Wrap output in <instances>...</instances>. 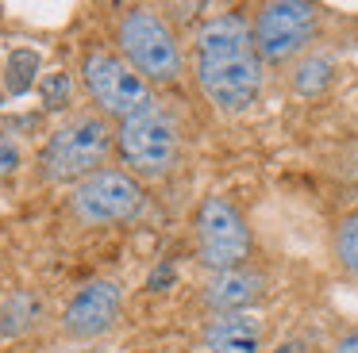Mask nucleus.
I'll list each match as a JSON object with an SVG mask.
<instances>
[{
  "mask_svg": "<svg viewBox=\"0 0 358 353\" xmlns=\"http://www.w3.org/2000/svg\"><path fill=\"white\" fill-rule=\"evenodd\" d=\"M70 73L66 69H58V73H47L43 77V84H39V92H43V104L50 107V112H58V107H66L70 104Z\"/></svg>",
  "mask_w": 358,
  "mask_h": 353,
  "instance_id": "16",
  "label": "nucleus"
},
{
  "mask_svg": "<svg viewBox=\"0 0 358 353\" xmlns=\"http://www.w3.org/2000/svg\"><path fill=\"white\" fill-rule=\"evenodd\" d=\"M120 46H124L127 61L139 69L143 81H173L181 73V54L178 43H173V31L150 8L127 12V20L120 23Z\"/></svg>",
  "mask_w": 358,
  "mask_h": 353,
  "instance_id": "3",
  "label": "nucleus"
},
{
  "mask_svg": "<svg viewBox=\"0 0 358 353\" xmlns=\"http://www.w3.org/2000/svg\"><path fill=\"white\" fill-rule=\"evenodd\" d=\"M258 342H262V322L247 311L216 315V319L204 326V345H208V353H258Z\"/></svg>",
  "mask_w": 358,
  "mask_h": 353,
  "instance_id": "10",
  "label": "nucleus"
},
{
  "mask_svg": "<svg viewBox=\"0 0 358 353\" xmlns=\"http://www.w3.org/2000/svg\"><path fill=\"white\" fill-rule=\"evenodd\" d=\"M196 81L220 112H243L262 92V58L255 27L235 12L212 15L196 31Z\"/></svg>",
  "mask_w": 358,
  "mask_h": 353,
  "instance_id": "1",
  "label": "nucleus"
},
{
  "mask_svg": "<svg viewBox=\"0 0 358 353\" xmlns=\"http://www.w3.org/2000/svg\"><path fill=\"white\" fill-rule=\"evenodd\" d=\"M112 146V130L101 115L85 112L73 115L70 123L55 130L43 146V169L50 181H85V176L101 173L96 165H104Z\"/></svg>",
  "mask_w": 358,
  "mask_h": 353,
  "instance_id": "2",
  "label": "nucleus"
},
{
  "mask_svg": "<svg viewBox=\"0 0 358 353\" xmlns=\"http://www.w3.org/2000/svg\"><path fill=\"white\" fill-rule=\"evenodd\" d=\"M262 296V276L250 273V269H227V273H216L204 292L208 307H216L220 315H235V311H247L255 299Z\"/></svg>",
  "mask_w": 358,
  "mask_h": 353,
  "instance_id": "11",
  "label": "nucleus"
},
{
  "mask_svg": "<svg viewBox=\"0 0 358 353\" xmlns=\"http://www.w3.org/2000/svg\"><path fill=\"white\" fill-rule=\"evenodd\" d=\"M116 146L124 153V161L131 165V173L139 176H162L178 158V127L170 123V115L162 107H147V112L131 115L120 123Z\"/></svg>",
  "mask_w": 358,
  "mask_h": 353,
  "instance_id": "4",
  "label": "nucleus"
},
{
  "mask_svg": "<svg viewBox=\"0 0 358 353\" xmlns=\"http://www.w3.org/2000/svg\"><path fill=\"white\" fill-rule=\"evenodd\" d=\"M35 73H39V54H35L31 46H20V50H12L8 61H4V89H8L12 96H24V92L31 89Z\"/></svg>",
  "mask_w": 358,
  "mask_h": 353,
  "instance_id": "13",
  "label": "nucleus"
},
{
  "mask_svg": "<svg viewBox=\"0 0 358 353\" xmlns=\"http://www.w3.org/2000/svg\"><path fill=\"white\" fill-rule=\"evenodd\" d=\"M73 207L85 223H120L143 207V184L124 169H101L73 192Z\"/></svg>",
  "mask_w": 358,
  "mask_h": 353,
  "instance_id": "8",
  "label": "nucleus"
},
{
  "mask_svg": "<svg viewBox=\"0 0 358 353\" xmlns=\"http://www.w3.org/2000/svg\"><path fill=\"white\" fill-rule=\"evenodd\" d=\"M335 353H358V330H350V334H343L339 342H335Z\"/></svg>",
  "mask_w": 358,
  "mask_h": 353,
  "instance_id": "18",
  "label": "nucleus"
},
{
  "mask_svg": "<svg viewBox=\"0 0 358 353\" xmlns=\"http://www.w3.org/2000/svg\"><path fill=\"white\" fill-rule=\"evenodd\" d=\"M196 246H201V261L216 273L239 269L243 257L250 253V230L235 204L224 196H208L196 211Z\"/></svg>",
  "mask_w": 358,
  "mask_h": 353,
  "instance_id": "6",
  "label": "nucleus"
},
{
  "mask_svg": "<svg viewBox=\"0 0 358 353\" xmlns=\"http://www.w3.org/2000/svg\"><path fill=\"white\" fill-rule=\"evenodd\" d=\"M316 31V8L304 0H273L255 20V50L266 61H285L304 50Z\"/></svg>",
  "mask_w": 358,
  "mask_h": 353,
  "instance_id": "7",
  "label": "nucleus"
},
{
  "mask_svg": "<svg viewBox=\"0 0 358 353\" xmlns=\"http://www.w3.org/2000/svg\"><path fill=\"white\" fill-rule=\"evenodd\" d=\"M12 165H16V146H12V142H0V176H8Z\"/></svg>",
  "mask_w": 358,
  "mask_h": 353,
  "instance_id": "17",
  "label": "nucleus"
},
{
  "mask_svg": "<svg viewBox=\"0 0 358 353\" xmlns=\"http://www.w3.org/2000/svg\"><path fill=\"white\" fill-rule=\"evenodd\" d=\"M120 303H124V296H120V288L112 280L85 284V288L70 299V307H66V315H62L66 334H73V338L104 334V330L120 319Z\"/></svg>",
  "mask_w": 358,
  "mask_h": 353,
  "instance_id": "9",
  "label": "nucleus"
},
{
  "mask_svg": "<svg viewBox=\"0 0 358 353\" xmlns=\"http://www.w3.org/2000/svg\"><path fill=\"white\" fill-rule=\"evenodd\" d=\"M173 280V269L170 265H158V273H150V288H166Z\"/></svg>",
  "mask_w": 358,
  "mask_h": 353,
  "instance_id": "19",
  "label": "nucleus"
},
{
  "mask_svg": "<svg viewBox=\"0 0 358 353\" xmlns=\"http://www.w3.org/2000/svg\"><path fill=\"white\" fill-rule=\"evenodd\" d=\"M35 315H39V303L31 296H24V292L4 299V307H0V334H24L35 322Z\"/></svg>",
  "mask_w": 358,
  "mask_h": 353,
  "instance_id": "14",
  "label": "nucleus"
},
{
  "mask_svg": "<svg viewBox=\"0 0 358 353\" xmlns=\"http://www.w3.org/2000/svg\"><path fill=\"white\" fill-rule=\"evenodd\" d=\"M81 73H85V89L93 92V100L108 115H116L120 123L139 115V112H147V107H155L150 84L143 81L124 58H116V54L93 50L85 58V66H81Z\"/></svg>",
  "mask_w": 358,
  "mask_h": 353,
  "instance_id": "5",
  "label": "nucleus"
},
{
  "mask_svg": "<svg viewBox=\"0 0 358 353\" xmlns=\"http://www.w3.org/2000/svg\"><path fill=\"white\" fill-rule=\"evenodd\" d=\"M278 353H301V345H296V342H289V345H281Z\"/></svg>",
  "mask_w": 358,
  "mask_h": 353,
  "instance_id": "20",
  "label": "nucleus"
},
{
  "mask_svg": "<svg viewBox=\"0 0 358 353\" xmlns=\"http://www.w3.org/2000/svg\"><path fill=\"white\" fill-rule=\"evenodd\" d=\"M331 77H335L331 58H324V54H308V58L296 61V69H293V89L301 92V96H320V92H327Z\"/></svg>",
  "mask_w": 358,
  "mask_h": 353,
  "instance_id": "12",
  "label": "nucleus"
},
{
  "mask_svg": "<svg viewBox=\"0 0 358 353\" xmlns=\"http://www.w3.org/2000/svg\"><path fill=\"white\" fill-rule=\"evenodd\" d=\"M335 253H339V265L347 269L350 276H358V215H350V219L339 227Z\"/></svg>",
  "mask_w": 358,
  "mask_h": 353,
  "instance_id": "15",
  "label": "nucleus"
}]
</instances>
